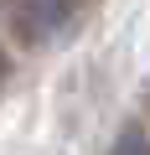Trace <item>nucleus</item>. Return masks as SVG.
<instances>
[{
    "label": "nucleus",
    "instance_id": "obj_2",
    "mask_svg": "<svg viewBox=\"0 0 150 155\" xmlns=\"http://www.w3.org/2000/svg\"><path fill=\"white\" fill-rule=\"evenodd\" d=\"M145 145H150V140H145L140 129H124V134L114 140V150H145Z\"/></svg>",
    "mask_w": 150,
    "mask_h": 155
},
{
    "label": "nucleus",
    "instance_id": "obj_3",
    "mask_svg": "<svg viewBox=\"0 0 150 155\" xmlns=\"http://www.w3.org/2000/svg\"><path fill=\"white\" fill-rule=\"evenodd\" d=\"M0 83H5V57H0Z\"/></svg>",
    "mask_w": 150,
    "mask_h": 155
},
{
    "label": "nucleus",
    "instance_id": "obj_1",
    "mask_svg": "<svg viewBox=\"0 0 150 155\" xmlns=\"http://www.w3.org/2000/svg\"><path fill=\"white\" fill-rule=\"evenodd\" d=\"M72 21H78V0H16L11 11V31L26 47L57 41L62 31H72Z\"/></svg>",
    "mask_w": 150,
    "mask_h": 155
}]
</instances>
